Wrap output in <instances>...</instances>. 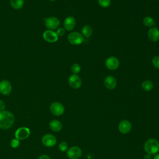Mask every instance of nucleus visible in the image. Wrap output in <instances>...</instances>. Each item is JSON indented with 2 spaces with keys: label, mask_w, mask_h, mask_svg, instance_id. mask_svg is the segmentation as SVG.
Returning <instances> with one entry per match:
<instances>
[{
  "label": "nucleus",
  "mask_w": 159,
  "mask_h": 159,
  "mask_svg": "<svg viewBox=\"0 0 159 159\" xmlns=\"http://www.w3.org/2000/svg\"><path fill=\"white\" fill-rule=\"evenodd\" d=\"M15 117L14 114L9 111H0V129H7L14 124Z\"/></svg>",
  "instance_id": "f257e3e1"
},
{
  "label": "nucleus",
  "mask_w": 159,
  "mask_h": 159,
  "mask_svg": "<svg viewBox=\"0 0 159 159\" xmlns=\"http://www.w3.org/2000/svg\"><path fill=\"white\" fill-rule=\"evenodd\" d=\"M143 147L147 153L156 154L159 151V142L155 139H150L145 142Z\"/></svg>",
  "instance_id": "f03ea898"
},
{
  "label": "nucleus",
  "mask_w": 159,
  "mask_h": 159,
  "mask_svg": "<svg viewBox=\"0 0 159 159\" xmlns=\"http://www.w3.org/2000/svg\"><path fill=\"white\" fill-rule=\"evenodd\" d=\"M83 37L81 34L78 32H73L68 34V42L73 45H78L83 42Z\"/></svg>",
  "instance_id": "7ed1b4c3"
},
{
  "label": "nucleus",
  "mask_w": 159,
  "mask_h": 159,
  "mask_svg": "<svg viewBox=\"0 0 159 159\" xmlns=\"http://www.w3.org/2000/svg\"><path fill=\"white\" fill-rule=\"evenodd\" d=\"M30 134V129L26 127H21L18 128L14 134L16 139L22 140L27 139Z\"/></svg>",
  "instance_id": "20e7f679"
},
{
  "label": "nucleus",
  "mask_w": 159,
  "mask_h": 159,
  "mask_svg": "<svg viewBox=\"0 0 159 159\" xmlns=\"http://www.w3.org/2000/svg\"><path fill=\"white\" fill-rule=\"evenodd\" d=\"M50 111L54 116H60L63 114L65 108L61 103L59 102H53L50 106Z\"/></svg>",
  "instance_id": "39448f33"
},
{
  "label": "nucleus",
  "mask_w": 159,
  "mask_h": 159,
  "mask_svg": "<svg viewBox=\"0 0 159 159\" xmlns=\"http://www.w3.org/2000/svg\"><path fill=\"white\" fill-rule=\"evenodd\" d=\"M42 142L45 147H52L55 145L57 143V139L53 135L51 134H47L42 137Z\"/></svg>",
  "instance_id": "423d86ee"
},
{
  "label": "nucleus",
  "mask_w": 159,
  "mask_h": 159,
  "mask_svg": "<svg viewBox=\"0 0 159 159\" xmlns=\"http://www.w3.org/2000/svg\"><path fill=\"white\" fill-rule=\"evenodd\" d=\"M67 156L70 159H79L81 156V149L77 146L70 147L67 151Z\"/></svg>",
  "instance_id": "0eeeda50"
},
{
  "label": "nucleus",
  "mask_w": 159,
  "mask_h": 159,
  "mask_svg": "<svg viewBox=\"0 0 159 159\" xmlns=\"http://www.w3.org/2000/svg\"><path fill=\"white\" fill-rule=\"evenodd\" d=\"M45 26L48 30H55L60 25V20L55 17H49L45 19Z\"/></svg>",
  "instance_id": "6e6552de"
},
{
  "label": "nucleus",
  "mask_w": 159,
  "mask_h": 159,
  "mask_svg": "<svg viewBox=\"0 0 159 159\" xmlns=\"http://www.w3.org/2000/svg\"><path fill=\"white\" fill-rule=\"evenodd\" d=\"M68 84L72 88L78 89L81 87L82 81L80 77L75 74L71 75L68 78Z\"/></svg>",
  "instance_id": "1a4fd4ad"
},
{
  "label": "nucleus",
  "mask_w": 159,
  "mask_h": 159,
  "mask_svg": "<svg viewBox=\"0 0 159 159\" xmlns=\"http://www.w3.org/2000/svg\"><path fill=\"white\" fill-rule=\"evenodd\" d=\"M58 36L57 33L52 30H47L43 33V39L50 43H53L58 40Z\"/></svg>",
  "instance_id": "9d476101"
},
{
  "label": "nucleus",
  "mask_w": 159,
  "mask_h": 159,
  "mask_svg": "<svg viewBox=\"0 0 159 159\" xmlns=\"http://www.w3.org/2000/svg\"><path fill=\"white\" fill-rule=\"evenodd\" d=\"M12 91V85L7 80H2L0 82V93L2 95H9Z\"/></svg>",
  "instance_id": "9b49d317"
},
{
  "label": "nucleus",
  "mask_w": 159,
  "mask_h": 159,
  "mask_svg": "<svg viewBox=\"0 0 159 159\" xmlns=\"http://www.w3.org/2000/svg\"><path fill=\"white\" fill-rule=\"evenodd\" d=\"M119 65V60L114 57H110L106 60V66L111 70H116Z\"/></svg>",
  "instance_id": "f8f14e48"
},
{
  "label": "nucleus",
  "mask_w": 159,
  "mask_h": 159,
  "mask_svg": "<svg viewBox=\"0 0 159 159\" xmlns=\"http://www.w3.org/2000/svg\"><path fill=\"white\" fill-rule=\"evenodd\" d=\"M119 131L124 134L129 133L132 129V124L131 123L127 120H122L119 124Z\"/></svg>",
  "instance_id": "ddd939ff"
},
{
  "label": "nucleus",
  "mask_w": 159,
  "mask_h": 159,
  "mask_svg": "<svg viewBox=\"0 0 159 159\" xmlns=\"http://www.w3.org/2000/svg\"><path fill=\"white\" fill-rule=\"evenodd\" d=\"M104 84L106 88L109 90L114 89L117 85L116 80L112 76H107L104 81Z\"/></svg>",
  "instance_id": "4468645a"
},
{
  "label": "nucleus",
  "mask_w": 159,
  "mask_h": 159,
  "mask_svg": "<svg viewBox=\"0 0 159 159\" xmlns=\"http://www.w3.org/2000/svg\"><path fill=\"white\" fill-rule=\"evenodd\" d=\"M75 24H76L75 19L73 16H68L67 17H66L63 22V25L65 29L68 31L72 30L74 29Z\"/></svg>",
  "instance_id": "2eb2a0df"
},
{
  "label": "nucleus",
  "mask_w": 159,
  "mask_h": 159,
  "mask_svg": "<svg viewBox=\"0 0 159 159\" xmlns=\"http://www.w3.org/2000/svg\"><path fill=\"white\" fill-rule=\"evenodd\" d=\"M148 37L152 42H157L159 40V29L157 27H152L148 32Z\"/></svg>",
  "instance_id": "dca6fc26"
},
{
  "label": "nucleus",
  "mask_w": 159,
  "mask_h": 159,
  "mask_svg": "<svg viewBox=\"0 0 159 159\" xmlns=\"http://www.w3.org/2000/svg\"><path fill=\"white\" fill-rule=\"evenodd\" d=\"M50 129L54 132H59L62 129L63 125L61 122L58 120H52L49 123Z\"/></svg>",
  "instance_id": "f3484780"
},
{
  "label": "nucleus",
  "mask_w": 159,
  "mask_h": 159,
  "mask_svg": "<svg viewBox=\"0 0 159 159\" xmlns=\"http://www.w3.org/2000/svg\"><path fill=\"white\" fill-rule=\"evenodd\" d=\"M10 4L15 9H21L24 4V0H10Z\"/></svg>",
  "instance_id": "a211bd4d"
},
{
  "label": "nucleus",
  "mask_w": 159,
  "mask_h": 159,
  "mask_svg": "<svg viewBox=\"0 0 159 159\" xmlns=\"http://www.w3.org/2000/svg\"><path fill=\"white\" fill-rule=\"evenodd\" d=\"M93 30L91 26L88 25H84L81 29L82 34L86 37H89L93 34Z\"/></svg>",
  "instance_id": "6ab92c4d"
},
{
  "label": "nucleus",
  "mask_w": 159,
  "mask_h": 159,
  "mask_svg": "<svg viewBox=\"0 0 159 159\" xmlns=\"http://www.w3.org/2000/svg\"><path fill=\"white\" fill-rule=\"evenodd\" d=\"M153 85L152 81L149 80H145L142 83V88L145 91H149L153 89Z\"/></svg>",
  "instance_id": "aec40b11"
},
{
  "label": "nucleus",
  "mask_w": 159,
  "mask_h": 159,
  "mask_svg": "<svg viewBox=\"0 0 159 159\" xmlns=\"http://www.w3.org/2000/svg\"><path fill=\"white\" fill-rule=\"evenodd\" d=\"M143 23L145 26L149 27H153L155 24L153 19L150 16L145 17L143 19Z\"/></svg>",
  "instance_id": "412c9836"
},
{
  "label": "nucleus",
  "mask_w": 159,
  "mask_h": 159,
  "mask_svg": "<svg viewBox=\"0 0 159 159\" xmlns=\"http://www.w3.org/2000/svg\"><path fill=\"white\" fill-rule=\"evenodd\" d=\"M71 71H72V73L73 74L77 75L78 73H80V71H81V67L80 66V65L77 64V63H75L73 64L71 67Z\"/></svg>",
  "instance_id": "4be33fe9"
},
{
  "label": "nucleus",
  "mask_w": 159,
  "mask_h": 159,
  "mask_svg": "<svg viewBox=\"0 0 159 159\" xmlns=\"http://www.w3.org/2000/svg\"><path fill=\"white\" fill-rule=\"evenodd\" d=\"M98 3L102 7H107L111 4V0H98Z\"/></svg>",
  "instance_id": "5701e85b"
},
{
  "label": "nucleus",
  "mask_w": 159,
  "mask_h": 159,
  "mask_svg": "<svg viewBox=\"0 0 159 159\" xmlns=\"http://www.w3.org/2000/svg\"><path fill=\"white\" fill-rule=\"evenodd\" d=\"M58 148L60 151L65 152L68 149V145L67 143L65 142H61L58 145Z\"/></svg>",
  "instance_id": "b1692460"
},
{
  "label": "nucleus",
  "mask_w": 159,
  "mask_h": 159,
  "mask_svg": "<svg viewBox=\"0 0 159 159\" xmlns=\"http://www.w3.org/2000/svg\"><path fill=\"white\" fill-rule=\"evenodd\" d=\"M152 64L156 68L159 69V56H155L152 59Z\"/></svg>",
  "instance_id": "393cba45"
},
{
  "label": "nucleus",
  "mask_w": 159,
  "mask_h": 159,
  "mask_svg": "<svg viewBox=\"0 0 159 159\" xmlns=\"http://www.w3.org/2000/svg\"><path fill=\"white\" fill-rule=\"evenodd\" d=\"M19 140L17 139H13L11 140V146L12 147V148H17L19 146Z\"/></svg>",
  "instance_id": "a878e982"
},
{
  "label": "nucleus",
  "mask_w": 159,
  "mask_h": 159,
  "mask_svg": "<svg viewBox=\"0 0 159 159\" xmlns=\"http://www.w3.org/2000/svg\"><path fill=\"white\" fill-rule=\"evenodd\" d=\"M57 34L58 36H62L65 34V29L64 28H62V27H60L57 29Z\"/></svg>",
  "instance_id": "bb28decb"
},
{
  "label": "nucleus",
  "mask_w": 159,
  "mask_h": 159,
  "mask_svg": "<svg viewBox=\"0 0 159 159\" xmlns=\"http://www.w3.org/2000/svg\"><path fill=\"white\" fill-rule=\"evenodd\" d=\"M6 108V104L4 102V101L0 99V111H4Z\"/></svg>",
  "instance_id": "cd10ccee"
},
{
  "label": "nucleus",
  "mask_w": 159,
  "mask_h": 159,
  "mask_svg": "<svg viewBox=\"0 0 159 159\" xmlns=\"http://www.w3.org/2000/svg\"><path fill=\"white\" fill-rule=\"evenodd\" d=\"M37 159H50V158L47 155H42Z\"/></svg>",
  "instance_id": "c85d7f7f"
},
{
  "label": "nucleus",
  "mask_w": 159,
  "mask_h": 159,
  "mask_svg": "<svg viewBox=\"0 0 159 159\" xmlns=\"http://www.w3.org/2000/svg\"><path fill=\"white\" fill-rule=\"evenodd\" d=\"M143 159H152V155L150 154H146L144 157H143Z\"/></svg>",
  "instance_id": "c756f323"
},
{
  "label": "nucleus",
  "mask_w": 159,
  "mask_h": 159,
  "mask_svg": "<svg viewBox=\"0 0 159 159\" xmlns=\"http://www.w3.org/2000/svg\"><path fill=\"white\" fill-rule=\"evenodd\" d=\"M153 159H159V153H157L156 154L154 157L153 158Z\"/></svg>",
  "instance_id": "7c9ffc66"
},
{
  "label": "nucleus",
  "mask_w": 159,
  "mask_h": 159,
  "mask_svg": "<svg viewBox=\"0 0 159 159\" xmlns=\"http://www.w3.org/2000/svg\"><path fill=\"white\" fill-rule=\"evenodd\" d=\"M49 1H55V0H49Z\"/></svg>",
  "instance_id": "2f4dec72"
}]
</instances>
